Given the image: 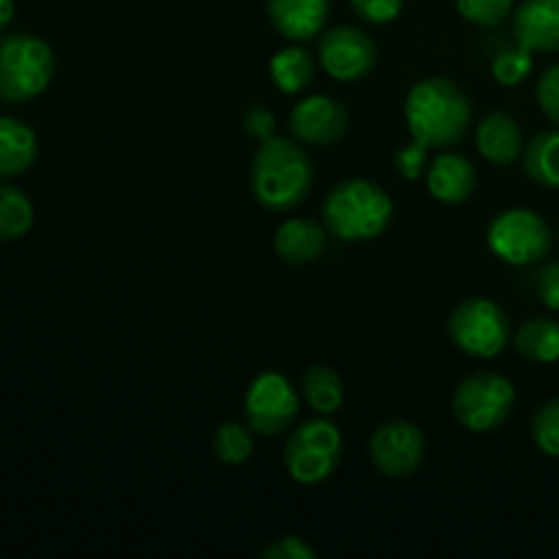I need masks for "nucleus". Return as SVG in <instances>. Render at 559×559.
Listing matches in <instances>:
<instances>
[{
  "label": "nucleus",
  "mask_w": 559,
  "mask_h": 559,
  "mask_svg": "<svg viewBox=\"0 0 559 559\" xmlns=\"http://www.w3.org/2000/svg\"><path fill=\"white\" fill-rule=\"evenodd\" d=\"M524 173L540 189L559 191V126L551 131H540L524 145L522 153Z\"/></svg>",
  "instance_id": "aec40b11"
},
{
  "label": "nucleus",
  "mask_w": 559,
  "mask_h": 559,
  "mask_svg": "<svg viewBox=\"0 0 559 559\" xmlns=\"http://www.w3.org/2000/svg\"><path fill=\"white\" fill-rule=\"evenodd\" d=\"M11 20H14V0H0V31H5Z\"/></svg>",
  "instance_id": "72a5a7b5"
},
{
  "label": "nucleus",
  "mask_w": 559,
  "mask_h": 559,
  "mask_svg": "<svg viewBox=\"0 0 559 559\" xmlns=\"http://www.w3.org/2000/svg\"><path fill=\"white\" fill-rule=\"evenodd\" d=\"M353 11L369 25H388L402 14L404 0H349Z\"/></svg>",
  "instance_id": "c756f323"
},
{
  "label": "nucleus",
  "mask_w": 559,
  "mask_h": 559,
  "mask_svg": "<svg viewBox=\"0 0 559 559\" xmlns=\"http://www.w3.org/2000/svg\"><path fill=\"white\" fill-rule=\"evenodd\" d=\"M328 227L311 222V218H287L273 235V251L287 265H309L320 260L328 243Z\"/></svg>",
  "instance_id": "f3484780"
},
{
  "label": "nucleus",
  "mask_w": 559,
  "mask_h": 559,
  "mask_svg": "<svg viewBox=\"0 0 559 559\" xmlns=\"http://www.w3.org/2000/svg\"><path fill=\"white\" fill-rule=\"evenodd\" d=\"M243 129L257 142L271 140V136H276V115L265 107H251L243 118Z\"/></svg>",
  "instance_id": "473e14b6"
},
{
  "label": "nucleus",
  "mask_w": 559,
  "mask_h": 559,
  "mask_svg": "<svg viewBox=\"0 0 559 559\" xmlns=\"http://www.w3.org/2000/svg\"><path fill=\"white\" fill-rule=\"evenodd\" d=\"M535 295L546 309L559 311V260L546 262L538 273H535Z\"/></svg>",
  "instance_id": "7c9ffc66"
},
{
  "label": "nucleus",
  "mask_w": 559,
  "mask_h": 559,
  "mask_svg": "<svg viewBox=\"0 0 559 559\" xmlns=\"http://www.w3.org/2000/svg\"><path fill=\"white\" fill-rule=\"evenodd\" d=\"M38 153L36 131L16 118H0V180L25 175Z\"/></svg>",
  "instance_id": "a211bd4d"
},
{
  "label": "nucleus",
  "mask_w": 559,
  "mask_h": 559,
  "mask_svg": "<svg viewBox=\"0 0 559 559\" xmlns=\"http://www.w3.org/2000/svg\"><path fill=\"white\" fill-rule=\"evenodd\" d=\"M426 189L437 202L462 205L478 189V173L467 156L445 151L426 167Z\"/></svg>",
  "instance_id": "4468645a"
},
{
  "label": "nucleus",
  "mask_w": 559,
  "mask_h": 559,
  "mask_svg": "<svg viewBox=\"0 0 559 559\" xmlns=\"http://www.w3.org/2000/svg\"><path fill=\"white\" fill-rule=\"evenodd\" d=\"M342 464V431L328 415L304 420L284 445V467L300 486H317L331 478Z\"/></svg>",
  "instance_id": "39448f33"
},
{
  "label": "nucleus",
  "mask_w": 559,
  "mask_h": 559,
  "mask_svg": "<svg viewBox=\"0 0 559 559\" xmlns=\"http://www.w3.org/2000/svg\"><path fill=\"white\" fill-rule=\"evenodd\" d=\"M393 164H396V173L404 180L420 178L426 173V167H429V147L424 142L413 140L409 145L399 147L396 156H393Z\"/></svg>",
  "instance_id": "cd10ccee"
},
{
  "label": "nucleus",
  "mask_w": 559,
  "mask_h": 559,
  "mask_svg": "<svg viewBox=\"0 0 559 559\" xmlns=\"http://www.w3.org/2000/svg\"><path fill=\"white\" fill-rule=\"evenodd\" d=\"M317 58L325 74L336 82H358L377 66V44L366 31L353 25H338L320 33Z\"/></svg>",
  "instance_id": "9d476101"
},
{
  "label": "nucleus",
  "mask_w": 559,
  "mask_h": 559,
  "mask_svg": "<svg viewBox=\"0 0 559 559\" xmlns=\"http://www.w3.org/2000/svg\"><path fill=\"white\" fill-rule=\"evenodd\" d=\"M533 442L540 453L559 459V396L549 399L533 418Z\"/></svg>",
  "instance_id": "a878e982"
},
{
  "label": "nucleus",
  "mask_w": 559,
  "mask_h": 559,
  "mask_svg": "<svg viewBox=\"0 0 559 559\" xmlns=\"http://www.w3.org/2000/svg\"><path fill=\"white\" fill-rule=\"evenodd\" d=\"M271 25L289 41H309L325 31L331 0H267Z\"/></svg>",
  "instance_id": "2eb2a0df"
},
{
  "label": "nucleus",
  "mask_w": 559,
  "mask_h": 559,
  "mask_svg": "<svg viewBox=\"0 0 559 559\" xmlns=\"http://www.w3.org/2000/svg\"><path fill=\"white\" fill-rule=\"evenodd\" d=\"M300 393L317 415H336L344 404V382L331 366H309L300 377Z\"/></svg>",
  "instance_id": "412c9836"
},
{
  "label": "nucleus",
  "mask_w": 559,
  "mask_h": 559,
  "mask_svg": "<svg viewBox=\"0 0 559 559\" xmlns=\"http://www.w3.org/2000/svg\"><path fill=\"white\" fill-rule=\"evenodd\" d=\"M404 120L413 140L435 151L459 145L473 123L467 93L448 76H429L413 85L404 102Z\"/></svg>",
  "instance_id": "f257e3e1"
},
{
  "label": "nucleus",
  "mask_w": 559,
  "mask_h": 559,
  "mask_svg": "<svg viewBox=\"0 0 559 559\" xmlns=\"http://www.w3.org/2000/svg\"><path fill=\"white\" fill-rule=\"evenodd\" d=\"M459 14L480 27H497L513 14V0H456Z\"/></svg>",
  "instance_id": "bb28decb"
},
{
  "label": "nucleus",
  "mask_w": 559,
  "mask_h": 559,
  "mask_svg": "<svg viewBox=\"0 0 559 559\" xmlns=\"http://www.w3.org/2000/svg\"><path fill=\"white\" fill-rule=\"evenodd\" d=\"M511 36L530 52H559V0H522Z\"/></svg>",
  "instance_id": "ddd939ff"
},
{
  "label": "nucleus",
  "mask_w": 559,
  "mask_h": 559,
  "mask_svg": "<svg viewBox=\"0 0 559 559\" xmlns=\"http://www.w3.org/2000/svg\"><path fill=\"white\" fill-rule=\"evenodd\" d=\"M535 96H538V107L544 109L546 118L555 126H559V63H551L549 69L540 74Z\"/></svg>",
  "instance_id": "c85d7f7f"
},
{
  "label": "nucleus",
  "mask_w": 559,
  "mask_h": 559,
  "mask_svg": "<svg viewBox=\"0 0 559 559\" xmlns=\"http://www.w3.org/2000/svg\"><path fill=\"white\" fill-rule=\"evenodd\" d=\"M33 224V202L14 186H0V240H20Z\"/></svg>",
  "instance_id": "b1692460"
},
{
  "label": "nucleus",
  "mask_w": 559,
  "mask_h": 559,
  "mask_svg": "<svg viewBox=\"0 0 559 559\" xmlns=\"http://www.w3.org/2000/svg\"><path fill=\"white\" fill-rule=\"evenodd\" d=\"M426 456V437L409 420H388L371 435L369 459L385 478L402 480L418 473Z\"/></svg>",
  "instance_id": "9b49d317"
},
{
  "label": "nucleus",
  "mask_w": 559,
  "mask_h": 559,
  "mask_svg": "<svg viewBox=\"0 0 559 559\" xmlns=\"http://www.w3.org/2000/svg\"><path fill=\"white\" fill-rule=\"evenodd\" d=\"M265 559H317V551L311 549L306 540L295 538V535H284V538H276L265 551H262Z\"/></svg>",
  "instance_id": "2f4dec72"
},
{
  "label": "nucleus",
  "mask_w": 559,
  "mask_h": 559,
  "mask_svg": "<svg viewBox=\"0 0 559 559\" xmlns=\"http://www.w3.org/2000/svg\"><path fill=\"white\" fill-rule=\"evenodd\" d=\"M311 183L314 167L304 147L284 136L260 142L251 162V194L265 211H295L309 197Z\"/></svg>",
  "instance_id": "f03ea898"
},
{
  "label": "nucleus",
  "mask_w": 559,
  "mask_h": 559,
  "mask_svg": "<svg viewBox=\"0 0 559 559\" xmlns=\"http://www.w3.org/2000/svg\"><path fill=\"white\" fill-rule=\"evenodd\" d=\"M55 76V55L31 33L0 38V98L11 104L41 96Z\"/></svg>",
  "instance_id": "20e7f679"
},
{
  "label": "nucleus",
  "mask_w": 559,
  "mask_h": 559,
  "mask_svg": "<svg viewBox=\"0 0 559 559\" xmlns=\"http://www.w3.org/2000/svg\"><path fill=\"white\" fill-rule=\"evenodd\" d=\"M486 243L497 260L513 267H530L544 262L551 251V227L530 207H508L489 222Z\"/></svg>",
  "instance_id": "423d86ee"
},
{
  "label": "nucleus",
  "mask_w": 559,
  "mask_h": 559,
  "mask_svg": "<svg viewBox=\"0 0 559 559\" xmlns=\"http://www.w3.org/2000/svg\"><path fill=\"white\" fill-rule=\"evenodd\" d=\"M213 453L218 456V462L229 464V467L249 462L251 453H254L251 426L238 424V420H227V424L218 426L216 437H213Z\"/></svg>",
  "instance_id": "393cba45"
},
{
  "label": "nucleus",
  "mask_w": 559,
  "mask_h": 559,
  "mask_svg": "<svg viewBox=\"0 0 559 559\" xmlns=\"http://www.w3.org/2000/svg\"><path fill=\"white\" fill-rule=\"evenodd\" d=\"M533 55L535 52L522 47L516 38H513V41H506V38H502V41L489 52L491 76L506 87L522 85L530 76V71H533Z\"/></svg>",
  "instance_id": "5701e85b"
},
{
  "label": "nucleus",
  "mask_w": 559,
  "mask_h": 559,
  "mask_svg": "<svg viewBox=\"0 0 559 559\" xmlns=\"http://www.w3.org/2000/svg\"><path fill=\"white\" fill-rule=\"evenodd\" d=\"M448 336L469 358H497L511 342V320L489 298H467L448 317Z\"/></svg>",
  "instance_id": "6e6552de"
},
{
  "label": "nucleus",
  "mask_w": 559,
  "mask_h": 559,
  "mask_svg": "<svg viewBox=\"0 0 559 559\" xmlns=\"http://www.w3.org/2000/svg\"><path fill=\"white\" fill-rule=\"evenodd\" d=\"M271 80L287 96L304 93L314 82L317 66L314 58L304 47H284L271 58Z\"/></svg>",
  "instance_id": "4be33fe9"
},
{
  "label": "nucleus",
  "mask_w": 559,
  "mask_h": 559,
  "mask_svg": "<svg viewBox=\"0 0 559 559\" xmlns=\"http://www.w3.org/2000/svg\"><path fill=\"white\" fill-rule=\"evenodd\" d=\"M298 391L278 371H262L260 377H254L243 399L246 424L254 435L262 437L284 435L298 418Z\"/></svg>",
  "instance_id": "1a4fd4ad"
},
{
  "label": "nucleus",
  "mask_w": 559,
  "mask_h": 559,
  "mask_svg": "<svg viewBox=\"0 0 559 559\" xmlns=\"http://www.w3.org/2000/svg\"><path fill=\"white\" fill-rule=\"evenodd\" d=\"M328 233L347 243L374 240L391 227L393 200L380 183L366 178L342 180L331 189L322 205Z\"/></svg>",
  "instance_id": "7ed1b4c3"
},
{
  "label": "nucleus",
  "mask_w": 559,
  "mask_h": 559,
  "mask_svg": "<svg viewBox=\"0 0 559 559\" xmlns=\"http://www.w3.org/2000/svg\"><path fill=\"white\" fill-rule=\"evenodd\" d=\"M475 145H478V153L486 162L497 164V167H511L524 153L522 126H519V120L513 115L489 112L478 123Z\"/></svg>",
  "instance_id": "dca6fc26"
},
{
  "label": "nucleus",
  "mask_w": 559,
  "mask_h": 559,
  "mask_svg": "<svg viewBox=\"0 0 559 559\" xmlns=\"http://www.w3.org/2000/svg\"><path fill=\"white\" fill-rule=\"evenodd\" d=\"M453 418L473 435L497 431L513 413L516 388L497 371H475L453 393Z\"/></svg>",
  "instance_id": "0eeeda50"
},
{
  "label": "nucleus",
  "mask_w": 559,
  "mask_h": 559,
  "mask_svg": "<svg viewBox=\"0 0 559 559\" xmlns=\"http://www.w3.org/2000/svg\"><path fill=\"white\" fill-rule=\"evenodd\" d=\"M289 129H293L295 140L304 142V145H336L347 134L349 112L338 98L309 96L293 107V112H289Z\"/></svg>",
  "instance_id": "f8f14e48"
},
{
  "label": "nucleus",
  "mask_w": 559,
  "mask_h": 559,
  "mask_svg": "<svg viewBox=\"0 0 559 559\" xmlns=\"http://www.w3.org/2000/svg\"><path fill=\"white\" fill-rule=\"evenodd\" d=\"M513 347L524 360L549 366L559 360V320L555 317H533L513 336Z\"/></svg>",
  "instance_id": "6ab92c4d"
}]
</instances>
